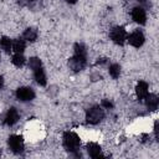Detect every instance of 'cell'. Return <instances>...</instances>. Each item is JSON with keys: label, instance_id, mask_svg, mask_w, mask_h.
Segmentation results:
<instances>
[{"label": "cell", "instance_id": "8992f818", "mask_svg": "<svg viewBox=\"0 0 159 159\" xmlns=\"http://www.w3.org/2000/svg\"><path fill=\"white\" fill-rule=\"evenodd\" d=\"M16 98L21 102H29L35 98V92L31 87H20L16 89Z\"/></svg>", "mask_w": 159, "mask_h": 159}, {"label": "cell", "instance_id": "e0dca14e", "mask_svg": "<svg viewBox=\"0 0 159 159\" xmlns=\"http://www.w3.org/2000/svg\"><path fill=\"white\" fill-rule=\"evenodd\" d=\"M11 62H12L16 67H22V66L25 65V62H26V58L24 57L22 53H15V55L12 56Z\"/></svg>", "mask_w": 159, "mask_h": 159}, {"label": "cell", "instance_id": "2e32d148", "mask_svg": "<svg viewBox=\"0 0 159 159\" xmlns=\"http://www.w3.org/2000/svg\"><path fill=\"white\" fill-rule=\"evenodd\" d=\"M25 47H26V43L24 39L12 40V51H15V53H22Z\"/></svg>", "mask_w": 159, "mask_h": 159}, {"label": "cell", "instance_id": "cb8c5ba5", "mask_svg": "<svg viewBox=\"0 0 159 159\" xmlns=\"http://www.w3.org/2000/svg\"><path fill=\"white\" fill-rule=\"evenodd\" d=\"M68 4H76L77 2V0H66Z\"/></svg>", "mask_w": 159, "mask_h": 159}, {"label": "cell", "instance_id": "7a4b0ae2", "mask_svg": "<svg viewBox=\"0 0 159 159\" xmlns=\"http://www.w3.org/2000/svg\"><path fill=\"white\" fill-rule=\"evenodd\" d=\"M104 118V111L99 106H94L86 112V120L89 124H98Z\"/></svg>", "mask_w": 159, "mask_h": 159}, {"label": "cell", "instance_id": "ba28073f", "mask_svg": "<svg viewBox=\"0 0 159 159\" xmlns=\"http://www.w3.org/2000/svg\"><path fill=\"white\" fill-rule=\"evenodd\" d=\"M132 19L134 20V22L139 24V25H144L147 22V14L144 7L142 6H137L132 9Z\"/></svg>", "mask_w": 159, "mask_h": 159}, {"label": "cell", "instance_id": "7402d4cb", "mask_svg": "<svg viewBox=\"0 0 159 159\" xmlns=\"http://www.w3.org/2000/svg\"><path fill=\"white\" fill-rule=\"evenodd\" d=\"M154 134H155V138L158 139V120L154 123Z\"/></svg>", "mask_w": 159, "mask_h": 159}, {"label": "cell", "instance_id": "603a6c76", "mask_svg": "<svg viewBox=\"0 0 159 159\" xmlns=\"http://www.w3.org/2000/svg\"><path fill=\"white\" fill-rule=\"evenodd\" d=\"M2 86H4V78H2V76H0V89L2 88Z\"/></svg>", "mask_w": 159, "mask_h": 159}, {"label": "cell", "instance_id": "4fadbf2b", "mask_svg": "<svg viewBox=\"0 0 159 159\" xmlns=\"http://www.w3.org/2000/svg\"><path fill=\"white\" fill-rule=\"evenodd\" d=\"M37 30L36 29H34V27H27L25 31H24V34H22V39L25 40V41H30V42H34L36 39H37Z\"/></svg>", "mask_w": 159, "mask_h": 159}, {"label": "cell", "instance_id": "277c9868", "mask_svg": "<svg viewBox=\"0 0 159 159\" xmlns=\"http://www.w3.org/2000/svg\"><path fill=\"white\" fill-rule=\"evenodd\" d=\"M7 144H9V148L11 149V152L15 154H20L24 152L25 144H24V139L21 135H16V134L10 135L7 139Z\"/></svg>", "mask_w": 159, "mask_h": 159}, {"label": "cell", "instance_id": "9a60e30c", "mask_svg": "<svg viewBox=\"0 0 159 159\" xmlns=\"http://www.w3.org/2000/svg\"><path fill=\"white\" fill-rule=\"evenodd\" d=\"M0 47L6 52V53H10L12 51V40L7 36H2L0 39Z\"/></svg>", "mask_w": 159, "mask_h": 159}, {"label": "cell", "instance_id": "5b68a950", "mask_svg": "<svg viewBox=\"0 0 159 159\" xmlns=\"http://www.w3.org/2000/svg\"><path fill=\"white\" fill-rule=\"evenodd\" d=\"M87 65V57L84 56H80V55H73L70 60H68V67L73 71V72H80L82 71Z\"/></svg>", "mask_w": 159, "mask_h": 159}, {"label": "cell", "instance_id": "44dd1931", "mask_svg": "<svg viewBox=\"0 0 159 159\" xmlns=\"http://www.w3.org/2000/svg\"><path fill=\"white\" fill-rule=\"evenodd\" d=\"M102 108H107V109H109V108H112L113 107V103L111 102V101H108V99H102Z\"/></svg>", "mask_w": 159, "mask_h": 159}, {"label": "cell", "instance_id": "6da1fadb", "mask_svg": "<svg viewBox=\"0 0 159 159\" xmlns=\"http://www.w3.org/2000/svg\"><path fill=\"white\" fill-rule=\"evenodd\" d=\"M62 143L66 150L71 153H78L80 145H81V139L75 132H66L62 138Z\"/></svg>", "mask_w": 159, "mask_h": 159}, {"label": "cell", "instance_id": "30bf717a", "mask_svg": "<svg viewBox=\"0 0 159 159\" xmlns=\"http://www.w3.org/2000/svg\"><path fill=\"white\" fill-rule=\"evenodd\" d=\"M19 118H20V114H19L17 109H16L15 107H11V108L6 112V114H5V123H6L7 125H14V124L19 120Z\"/></svg>", "mask_w": 159, "mask_h": 159}, {"label": "cell", "instance_id": "52a82bcc", "mask_svg": "<svg viewBox=\"0 0 159 159\" xmlns=\"http://www.w3.org/2000/svg\"><path fill=\"white\" fill-rule=\"evenodd\" d=\"M144 35L142 31L139 30H135L133 31L130 35L127 36V41L129 42V45H132L133 47H140L143 43H144Z\"/></svg>", "mask_w": 159, "mask_h": 159}, {"label": "cell", "instance_id": "5bb4252c", "mask_svg": "<svg viewBox=\"0 0 159 159\" xmlns=\"http://www.w3.org/2000/svg\"><path fill=\"white\" fill-rule=\"evenodd\" d=\"M34 77L36 80V82L40 84V86H46L47 83V78H46V73L43 71V68H39L36 71H34Z\"/></svg>", "mask_w": 159, "mask_h": 159}, {"label": "cell", "instance_id": "d4e9b609", "mask_svg": "<svg viewBox=\"0 0 159 159\" xmlns=\"http://www.w3.org/2000/svg\"><path fill=\"white\" fill-rule=\"evenodd\" d=\"M27 1H30V2H31V1H35V0H27Z\"/></svg>", "mask_w": 159, "mask_h": 159}, {"label": "cell", "instance_id": "3957f363", "mask_svg": "<svg viewBox=\"0 0 159 159\" xmlns=\"http://www.w3.org/2000/svg\"><path fill=\"white\" fill-rule=\"evenodd\" d=\"M127 36H128V34H127V31H125V29H124L123 26H116V27H113V29L111 30V32H109L111 40H112L114 43L119 45V46H122V45L125 42Z\"/></svg>", "mask_w": 159, "mask_h": 159}, {"label": "cell", "instance_id": "9c48e42d", "mask_svg": "<svg viewBox=\"0 0 159 159\" xmlns=\"http://www.w3.org/2000/svg\"><path fill=\"white\" fill-rule=\"evenodd\" d=\"M148 88H149V86L144 81H139L137 83V86H135V94H137V97H138L139 101H143L145 98V96L149 93Z\"/></svg>", "mask_w": 159, "mask_h": 159}, {"label": "cell", "instance_id": "8fae6325", "mask_svg": "<svg viewBox=\"0 0 159 159\" xmlns=\"http://www.w3.org/2000/svg\"><path fill=\"white\" fill-rule=\"evenodd\" d=\"M86 149H87V153L89 154V157L93 158V159H97V158H101L102 157V149H101L99 144H97V143L89 142L87 144Z\"/></svg>", "mask_w": 159, "mask_h": 159}, {"label": "cell", "instance_id": "d6986e66", "mask_svg": "<svg viewBox=\"0 0 159 159\" xmlns=\"http://www.w3.org/2000/svg\"><path fill=\"white\" fill-rule=\"evenodd\" d=\"M29 67L32 71H36V70H39V68L42 67V62H41V60L39 57H30V60H29Z\"/></svg>", "mask_w": 159, "mask_h": 159}, {"label": "cell", "instance_id": "ffe728a7", "mask_svg": "<svg viewBox=\"0 0 159 159\" xmlns=\"http://www.w3.org/2000/svg\"><path fill=\"white\" fill-rule=\"evenodd\" d=\"M73 50H75V55H80V56L87 57V48H86V46L83 43H80V42L75 43Z\"/></svg>", "mask_w": 159, "mask_h": 159}, {"label": "cell", "instance_id": "ac0fdd59", "mask_svg": "<svg viewBox=\"0 0 159 159\" xmlns=\"http://www.w3.org/2000/svg\"><path fill=\"white\" fill-rule=\"evenodd\" d=\"M108 71H109V75H111V77L112 78H118L119 76H120V66L118 65V63H112L111 66H109V68H108Z\"/></svg>", "mask_w": 159, "mask_h": 159}, {"label": "cell", "instance_id": "7c38bea8", "mask_svg": "<svg viewBox=\"0 0 159 159\" xmlns=\"http://www.w3.org/2000/svg\"><path fill=\"white\" fill-rule=\"evenodd\" d=\"M144 99H145V106H147V108H148L149 111H157L158 104H159V98H158L157 94H154V93H148Z\"/></svg>", "mask_w": 159, "mask_h": 159}]
</instances>
